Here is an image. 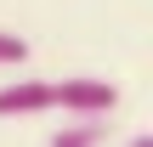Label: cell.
<instances>
[{
	"instance_id": "7a4b0ae2",
	"label": "cell",
	"mask_w": 153,
	"mask_h": 147,
	"mask_svg": "<svg viewBox=\"0 0 153 147\" xmlns=\"http://www.w3.org/2000/svg\"><path fill=\"white\" fill-rule=\"evenodd\" d=\"M51 113V85L45 79H11L0 85V119H34Z\"/></svg>"
},
{
	"instance_id": "6da1fadb",
	"label": "cell",
	"mask_w": 153,
	"mask_h": 147,
	"mask_svg": "<svg viewBox=\"0 0 153 147\" xmlns=\"http://www.w3.org/2000/svg\"><path fill=\"white\" fill-rule=\"evenodd\" d=\"M51 108H62L68 119H114L119 85L114 79H57L51 85Z\"/></svg>"
},
{
	"instance_id": "277c9868",
	"label": "cell",
	"mask_w": 153,
	"mask_h": 147,
	"mask_svg": "<svg viewBox=\"0 0 153 147\" xmlns=\"http://www.w3.org/2000/svg\"><path fill=\"white\" fill-rule=\"evenodd\" d=\"M17 62H28V40L11 34V28H0V68H17Z\"/></svg>"
},
{
	"instance_id": "3957f363",
	"label": "cell",
	"mask_w": 153,
	"mask_h": 147,
	"mask_svg": "<svg viewBox=\"0 0 153 147\" xmlns=\"http://www.w3.org/2000/svg\"><path fill=\"white\" fill-rule=\"evenodd\" d=\"M102 142H108V119H68L51 136V147H102Z\"/></svg>"
},
{
	"instance_id": "5b68a950",
	"label": "cell",
	"mask_w": 153,
	"mask_h": 147,
	"mask_svg": "<svg viewBox=\"0 0 153 147\" xmlns=\"http://www.w3.org/2000/svg\"><path fill=\"white\" fill-rule=\"evenodd\" d=\"M125 147H153V136H148V130H142V136H131V142H125Z\"/></svg>"
}]
</instances>
